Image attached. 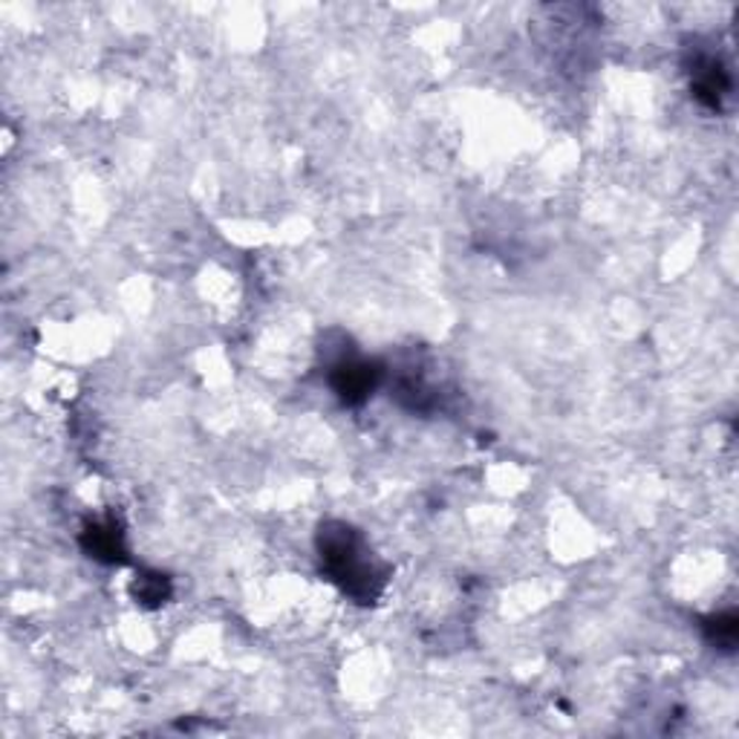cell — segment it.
Instances as JSON below:
<instances>
[{
  "label": "cell",
  "instance_id": "obj_1",
  "mask_svg": "<svg viewBox=\"0 0 739 739\" xmlns=\"http://www.w3.org/2000/svg\"><path fill=\"white\" fill-rule=\"evenodd\" d=\"M321 561L327 575L347 595L358 601H373L384 584V572L370 558V549L347 523H327L318 537Z\"/></svg>",
  "mask_w": 739,
  "mask_h": 739
},
{
  "label": "cell",
  "instance_id": "obj_2",
  "mask_svg": "<svg viewBox=\"0 0 739 739\" xmlns=\"http://www.w3.org/2000/svg\"><path fill=\"white\" fill-rule=\"evenodd\" d=\"M333 388L347 405H358L376 388V370L370 365H365V361L344 358L333 370Z\"/></svg>",
  "mask_w": 739,
  "mask_h": 739
},
{
  "label": "cell",
  "instance_id": "obj_3",
  "mask_svg": "<svg viewBox=\"0 0 739 739\" xmlns=\"http://www.w3.org/2000/svg\"><path fill=\"white\" fill-rule=\"evenodd\" d=\"M85 546L87 552L99 558V561H110L116 563L122 561V555H125V544H122V531H119L116 520H96L87 526L85 531Z\"/></svg>",
  "mask_w": 739,
  "mask_h": 739
}]
</instances>
